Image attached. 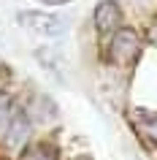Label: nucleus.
<instances>
[{"label":"nucleus","mask_w":157,"mask_h":160,"mask_svg":"<svg viewBox=\"0 0 157 160\" xmlns=\"http://www.w3.org/2000/svg\"><path fill=\"white\" fill-rule=\"evenodd\" d=\"M141 52V35L133 30V27H119L111 41H108V49H106V57L111 65L116 68H127L133 60L138 57Z\"/></svg>","instance_id":"1"},{"label":"nucleus","mask_w":157,"mask_h":160,"mask_svg":"<svg viewBox=\"0 0 157 160\" xmlns=\"http://www.w3.org/2000/svg\"><path fill=\"white\" fill-rule=\"evenodd\" d=\"M17 19L22 27H27L30 33H38V35H60L68 30V22L62 17L46 14V11H19Z\"/></svg>","instance_id":"2"},{"label":"nucleus","mask_w":157,"mask_h":160,"mask_svg":"<svg viewBox=\"0 0 157 160\" xmlns=\"http://www.w3.org/2000/svg\"><path fill=\"white\" fill-rule=\"evenodd\" d=\"M95 30L100 35H114L122 27V8L116 0H103L95 6Z\"/></svg>","instance_id":"3"},{"label":"nucleus","mask_w":157,"mask_h":160,"mask_svg":"<svg viewBox=\"0 0 157 160\" xmlns=\"http://www.w3.org/2000/svg\"><path fill=\"white\" fill-rule=\"evenodd\" d=\"M27 138H30V119L25 111H17L14 119L8 122V130H6V144L14 149H22Z\"/></svg>","instance_id":"4"},{"label":"nucleus","mask_w":157,"mask_h":160,"mask_svg":"<svg viewBox=\"0 0 157 160\" xmlns=\"http://www.w3.org/2000/svg\"><path fill=\"white\" fill-rule=\"evenodd\" d=\"M133 125H135V130H138L146 141H152V144H157V111H144V109H138V111H133Z\"/></svg>","instance_id":"5"},{"label":"nucleus","mask_w":157,"mask_h":160,"mask_svg":"<svg viewBox=\"0 0 157 160\" xmlns=\"http://www.w3.org/2000/svg\"><path fill=\"white\" fill-rule=\"evenodd\" d=\"M14 114H17V111H14V101H11V95L8 92H0V130L14 119Z\"/></svg>","instance_id":"6"},{"label":"nucleus","mask_w":157,"mask_h":160,"mask_svg":"<svg viewBox=\"0 0 157 160\" xmlns=\"http://www.w3.org/2000/svg\"><path fill=\"white\" fill-rule=\"evenodd\" d=\"M22 160H57V152L52 149V147H35V149H30V152H25V158Z\"/></svg>","instance_id":"7"},{"label":"nucleus","mask_w":157,"mask_h":160,"mask_svg":"<svg viewBox=\"0 0 157 160\" xmlns=\"http://www.w3.org/2000/svg\"><path fill=\"white\" fill-rule=\"evenodd\" d=\"M43 6H65V3H73V0H38Z\"/></svg>","instance_id":"8"},{"label":"nucleus","mask_w":157,"mask_h":160,"mask_svg":"<svg viewBox=\"0 0 157 160\" xmlns=\"http://www.w3.org/2000/svg\"><path fill=\"white\" fill-rule=\"evenodd\" d=\"M149 38H152V43H157V22L149 27Z\"/></svg>","instance_id":"9"}]
</instances>
